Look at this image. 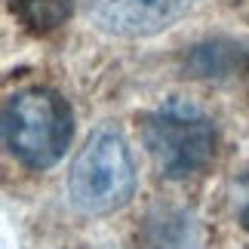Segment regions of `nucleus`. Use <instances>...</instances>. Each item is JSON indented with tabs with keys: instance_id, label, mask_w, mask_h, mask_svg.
<instances>
[{
	"instance_id": "f257e3e1",
	"label": "nucleus",
	"mask_w": 249,
	"mask_h": 249,
	"mask_svg": "<svg viewBox=\"0 0 249 249\" xmlns=\"http://www.w3.org/2000/svg\"><path fill=\"white\" fill-rule=\"evenodd\" d=\"M74 136V117L59 92L31 86L9 95L3 105V142L28 169H50L59 163Z\"/></svg>"
},
{
	"instance_id": "f03ea898",
	"label": "nucleus",
	"mask_w": 249,
	"mask_h": 249,
	"mask_svg": "<svg viewBox=\"0 0 249 249\" xmlns=\"http://www.w3.org/2000/svg\"><path fill=\"white\" fill-rule=\"evenodd\" d=\"M136 194V163L117 129H95L68 172L71 206L83 215H108Z\"/></svg>"
},
{
	"instance_id": "7ed1b4c3",
	"label": "nucleus",
	"mask_w": 249,
	"mask_h": 249,
	"mask_svg": "<svg viewBox=\"0 0 249 249\" xmlns=\"http://www.w3.org/2000/svg\"><path fill=\"white\" fill-rule=\"evenodd\" d=\"M145 148L163 178H188L215 154L213 117L188 99H166L145 120Z\"/></svg>"
},
{
	"instance_id": "20e7f679",
	"label": "nucleus",
	"mask_w": 249,
	"mask_h": 249,
	"mask_svg": "<svg viewBox=\"0 0 249 249\" xmlns=\"http://www.w3.org/2000/svg\"><path fill=\"white\" fill-rule=\"evenodd\" d=\"M188 0H83L95 28L117 37L160 34L185 13Z\"/></svg>"
},
{
	"instance_id": "39448f33",
	"label": "nucleus",
	"mask_w": 249,
	"mask_h": 249,
	"mask_svg": "<svg viewBox=\"0 0 249 249\" xmlns=\"http://www.w3.org/2000/svg\"><path fill=\"white\" fill-rule=\"evenodd\" d=\"M145 234L154 249H203V228L178 206H154L145 218Z\"/></svg>"
},
{
	"instance_id": "423d86ee",
	"label": "nucleus",
	"mask_w": 249,
	"mask_h": 249,
	"mask_svg": "<svg viewBox=\"0 0 249 249\" xmlns=\"http://www.w3.org/2000/svg\"><path fill=\"white\" fill-rule=\"evenodd\" d=\"M246 62V53L231 40H206L197 43L191 55L185 59V68L191 71V77H231V74Z\"/></svg>"
},
{
	"instance_id": "0eeeda50",
	"label": "nucleus",
	"mask_w": 249,
	"mask_h": 249,
	"mask_svg": "<svg viewBox=\"0 0 249 249\" xmlns=\"http://www.w3.org/2000/svg\"><path fill=\"white\" fill-rule=\"evenodd\" d=\"M9 13L31 34H50L71 16L74 0H6Z\"/></svg>"
},
{
	"instance_id": "6e6552de",
	"label": "nucleus",
	"mask_w": 249,
	"mask_h": 249,
	"mask_svg": "<svg viewBox=\"0 0 249 249\" xmlns=\"http://www.w3.org/2000/svg\"><path fill=\"white\" fill-rule=\"evenodd\" d=\"M237 215H240V225L249 231V169L240 178V206H237Z\"/></svg>"
}]
</instances>
